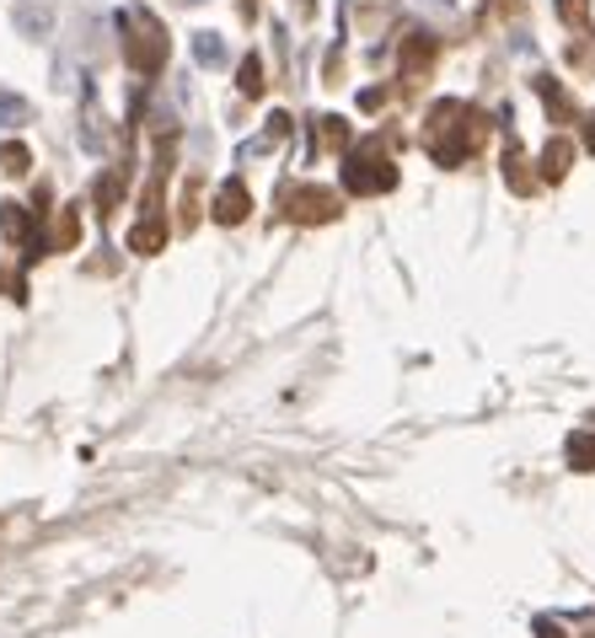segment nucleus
Masks as SVG:
<instances>
[{
  "instance_id": "nucleus-3",
  "label": "nucleus",
  "mask_w": 595,
  "mask_h": 638,
  "mask_svg": "<svg viewBox=\"0 0 595 638\" xmlns=\"http://www.w3.org/2000/svg\"><path fill=\"white\" fill-rule=\"evenodd\" d=\"M194 54H198V65H226V43L215 39V33H198Z\"/></svg>"
},
{
  "instance_id": "nucleus-1",
  "label": "nucleus",
  "mask_w": 595,
  "mask_h": 638,
  "mask_svg": "<svg viewBox=\"0 0 595 638\" xmlns=\"http://www.w3.org/2000/svg\"><path fill=\"white\" fill-rule=\"evenodd\" d=\"M17 28H22L28 39H43V33L54 28V11H48V0H22V6H17Z\"/></svg>"
},
{
  "instance_id": "nucleus-2",
  "label": "nucleus",
  "mask_w": 595,
  "mask_h": 638,
  "mask_svg": "<svg viewBox=\"0 0 595 638\" xmlns=\"http://www.w3.org/2000/svg\"><path fill=\"white\" fill-rule=\"evenodd\" d=\"M28 102L17 97V91H0V129H17V123H28Z\"/></svg>"
},
{
  "instance_id": "nucleus-4",
  "label": "nucleus",
  "mask_w": 595,
  "mask_h": 638,
  "mask_svg": "<svg viewBox=\"0 0 595 638\" xmlns=\"http://www.w3.org/2000/svg\"><path fill=\"white\" fill-rule=\"evenodd\" d=\"M215 215H220V220H241V215H247V194H241L237 183L220 194V209H215Z\"/></svg>"
}]
</instances>
